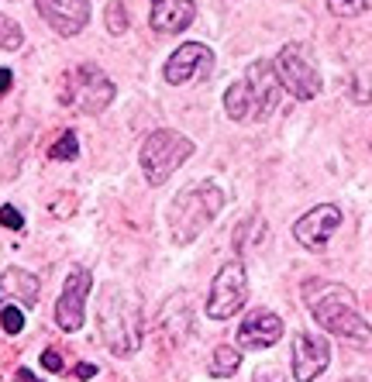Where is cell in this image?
<instances>
[{
	"instance_id": "26",
	"label": "cell",
	"mask_w": 372,
	"mask_h": 382,
	"mask_svg": "<svg viewBox=\"0 0 372 382\" xmlns=\"http://www.w3.org/2000/svg\"><path fill=\"white\" fill-rule=\"evenodd\" d=\"M41 365H45L49 372H62V355L56 348H45V351H41Z\"/></svg>"
},
{
	"instance_id": "1",
	"label": "cell",
	"mask_w": 372,
	"mask_h": 382,
	"mask_svg": "<svg viewBox=\"0 0 372 382\" xmlns=\"http://www.w3.org/2000/svg\"><path fill=\"white\" fill-rule=\"evenodd\" d=\"M307 306H311L313 321L338 341L352 344L358 351H372V327L355 310L352 289L334 286V283H313L307 286Z\"/></svg>"
},
{
	"instance_id": "9",
	"label": "cell",
	"mask_w": 372,
	"mask_h": 382,
	"mask_svg": "<svg viewBox=\"0 0 372 382\" xmlns=\"http://www.w3.org/2000/svg\"><path fill=\"white\" fill-rule=\"evenodd\" d=\"M328 365H331V344H328V338L313 334V331H300L293 338V379L313 382Z\"/></svg>"
},
{
	"instance_id": "6",
	"label": "cell",
	"mask_w": 372,
	"mask_h": 382,
	"mask_svg": "<svg viewBox=\"0 0 372 382\" xmlns=\"http://www.w3.org/2000/svg\"><path fill=\"white\" fill-rule=\"evenodd\" d=\"M111 100H114V83L94 62L79 66L62 90V104H76L83 114H100Z\"/></svg>"
},
{
	"instance_id": "22",
	"label": "cell",
	"mask_w": 372,
	"mask_h": 382,
	"mask_svg": "<svg viewBox=\"0 0 372 382\" xmlns=\"http://www.w3.org/2000/svg\"><path fill=\"white\" fill-rule=\"evenodd\" d=\"M372 7V0H328V11L338 18H358Z\"/></svg>"
},
{
	"instance_id": "27",
	"label": "cell",
	"mask_w": 372,
	"mask_h": 382,
	"mask_svg": "<svg viewBox=\"0 0 372 382\" xmlns=\"http://www.w3.org/2000/svg\"><path fill=\"white\" fill-rule=\"evenodd\" d=\"M94 376H97V365H90V362L76 365V379H94Z\"/></svg>"
},
{
	"instance_id": "31",
	"label": "cell",
	"mask_w": 372,
	"mask_h": 382,
	"mask_svg": "<svg viewBox=\"0 0 372 382\" xmlns=\"http://www.w3.org/2000/svg\"><path fill=\"white\" fill-rule=\"evenodd\" d=\"M152 4H156V7H159V4H166V0H152Z\"/></svg>"
},
{
	"instance_id": "5",
	"label": "cell",
	"mask_w": 372,
	"mask_h": 382,
	"mask_svg": "<svg viewBox=\"0 0 372 382\" xmlns=\"http://www.w3.org/2000/svg\"><path fill=\"white\" fill-rule=\"evenodd\" d=\"M276 73H279V83L296 96V100H313L321 94V73H317V62H313L311 49L307 45H283L279 56L273 59Z\"/></svg>"
},
{
	"instance_id": "10",
	"label": "cell",
	"mask_w": 372,
	"mask_h": 382,
	"mask_svg": "<svg viewBox=\"0 0 372 382\" xmlns=\"http://www.w3.org/2000/svg\"><path fill=\"white\" fill-rule=\"evenodd\" d=\"M338 228H341V211H338L334 203H321V207L307 211L293 224V238L303 245V248L324 251L328 248V241H331V234Z\"/></svg>"
},
{
	"instance_id": "8",
	"label": "cell",
	"mask_w": 372,
	"mask_h": 382,
	"mask_svg": "<svg viewBox=\"0 0 372 382\" xmlns=\"http://www.w3.org/2000/svg\"><path fill=\"white\" fill-rule=\"evenodd\" d=\"M90 286H94V276L86 272V268H73L69 272V279H66V286L59 293V303H56V324L66 331V334H73L83 327V317H86V296H90Z\"/></svg>"
},
{
	"instance_id": "13",
	"label": "cell",
	"mask_w": 372,
	"mask_h": 382,
	"mask_svg": "<svg viewBox=\"0 0 372 382\" xmlns=\"http://www.w3.org/2000/svg\"><path fill=\"white\" fill-rule=\"evenodd\" d=\"M245 83H248V90L255 96L258 121H266L279 107V96H283V83H279V73H276V62H266V59L252 62L248 73H245Z\"/></svg>"
},
{
	"instance_id": "30",
	"label": "cell",
	"mask_w": 372,
	"mask_h": 382,
	"mask_svg": "<svg viewBox=\"0 0 372 382\" xmlns=\"http://www.w3.org/2000/svg\"><path fill=\"white\" fill-rule=\"evenodd\" d=\"M345 382H366V379H345Z\"/></svg>"
},
{
	"instance_id": "20",
	"label": "cell",
	"mask_w": 372,
	"mask_h": 382,
	"mask_svg": "<svg viewBox=\"0 0 372 382\" xmlns=\"http://www.w3.org/2000/svg\"><path fill=\"white\" fill-rule=\"evenodd\" d=\"M24 45V31L18 28V21H11L7 14H0V49H7V52H14Z\"/></svg>"
},
{
	"instance_id": "21",
	"label": "cell",
	"mask_w": 372,
	"mask_h": 382,
	"mask_svg": "<svg viewBox=\"0 0 372 382\" xmlns=\"http://www.w3.org/2000/svg\"><path fill=\"white\" fill-rule=\"evenodd\" d=\"M49 155H52V159H59V162H73V159L79 155V138L73 131H62V138L49 149Z\"/></svg>"
},
{
	"instance_id": "2",
	"label": "cell",
	"mask_w": 372,
	"mask_h": 382,
	"mask_svg": "<svg viewBox=\"0 0 372 382\" xmlns=\"http://www.w3.org/2000/svg\"><path fill=\"white\" fill-rule=\"evenodd\" d=\"M224 207V190L217 183H196L173 196L169 203V238L173 245H190L200 238V231L214 221Z\"/></svg>"
},
{
	"instance_id": "11",
	"label": "cell",
	"mask_w": 372,
	"mask_h": 382,
	"mask_svg": "<svg viewBox=\"0 0 372 382\" xmlns=\"http://www.w3.org/2000/svg\"><path fill=\"white\" fill-rule=\"evenodd\" d=\"M35 7L59 39H73L90 24V0H35Z\"/></svg>"
},
{
	"instance_id": "4",
	"label": "cell",
	"mask_w": 372,
	"mask_h": 382,
	"mask_svg": "<svg viewBox=\"0 0 372 382\" xmlns=\"http://www.w3.org/2000/svg\"><path fill=\"white\" fill-rule=\"evenodd\" d=\"M193 155V141L186 134L169 131V128H159L152 131L145 141H141V152H138V162H141V172L152 186H162L173 172Z\"/></svg>"
},
{
	"instance_id": "25",
	"label": "cell",
	"mask_w": 372,
	"mask_h": 382,
	"mask_svg": "<svg viewBox=\"0 0 372 382\" xmlns=\"http://www.w3.org/2000/svg\"><path fill=\"white\" fill-rule=\"evenodd\" d=\"M0 224H4V228H11V231H18V228H24V217L18 213V207L4 203V207H0Z\"/></svg>"
},
{
	"instance_id": "16",
	"label": "cell",
	"mask_w": 372,
	"mask_h": 382,
	"mask_svg": "<svg viewBox=\"0 0 372 382\" xmlns=\"http://www.w3.org/2000/svg\"><path fill=\"white\" fill-rule=\"evenodd\" d=\"M196 18V4L193 0H166V4H159L152 7V28L156 31H169V35H176V31H186Z\"/></svg>"
},
{
	"instance_id": "14",
	"label": "cell",
	"mask_w": 372,
	"mask_h": 382,
	"mask_svg": "<svg viewBox=\"0 0 372 382\" xmlns=\"http://www.w3.org/2000/svg\"><path fill=\"white\" fill-rule=\"evenodd\" d=\"M283 338V321L273 310H255L245 317V324L238 327V344L248 351H266Z\"/></svg>"
},
{
	"instance_id": "3",
	"label": "cell",
	"mask_w": 372,
	"mask_h": 382,
	"mask_svg": "<svg viewBox=\"0 0 372 382\" xmlns=\"http://www.w3.org/2000/svg\"><path fill=\"white\" fill-rule=\"evenodd\" d=\"M100 338L118 355L128 358L141 348V303L128 289H107L100 303Z\"/></svg>"
},
{
	"instance_id": "17",
	"label": "cell",
	"mask_w": 372,
	"mask_h": 382,
	"mask_svg": "<svg viewBox=\"0 0 372 382\" xmlns=\"http://www.w3.org/2000/svg\"><path fill=\"white\" fill-rule=\"evenodd\" d=\"M224 111H228V117L238 121V124L258 121V107H255V96L245 79H241V83H231V86L224 90Z\"/></svg>"
},
{
	"instance_id": "19",
	"label": "cell",
	"mask_w": 372,
	"mask_h": 382,
	"mask_svg": "<svg viewBox=\"0 0 372 382\" xmlns=\"http://www.w3.org/2000/svg\"><path fill=\"white\" fill-rule=\"evenodd\" d=\"M238 365H241L238 348L221 344V348H214V358H211V376H214V379H228V376H235L238 372Z\"/></svg>"
},
{
	"instance_id": "29",
	"label": "cell",
	"mask_w": 372,
	"mask_h": 382,
	"mask_svg": "<svg viewBox=\"0 0 372 382\" xmlns=\"http://www.w3.org/2000/svg\"><path fill=\"white\" fill-rule=\"evenodd\" d=\"M14 382H41L39 376H31L28 368H18V376H14Z\"/></svg>"
},
{
	"instance_id": "23",
	"label": "cell",
	"mask_w": 372,
	"mask_h": 382,
	"mask_svg": "<svg viewBox=\"0 0 372 382\" xmlns=\"http://www.w3.org/2000/svg\"><path fill=\"white\" fill-rule=\"evenodd\" d=\"M0 327H4V334H21L24 331V310L14 303H7V306H0Z\"/></svg>"
},
{
	"instance_id": "15",
	"label": "cell",
	"mask_w": 372,
	"mask_h": 382,
	"mask_svg": "<svg viewBox=\"0 0 372 382\" xmlns=\"http://www.w3.org/2000/svg\"><path fill=\"white\" fill-rule=\"evenodd\" d=\"M39 300V279L31 276V272H24V268H7L4 276H0V303H14V306H35Z\"/></svg>"
},
{
	"instance_id": "7",
	"label": "cell",
	"mask_w": 372,
	"mask_h": 382,
	"mask_svg": "<svg viewBox=\"0 0 372 382\" xmlns=\"http://www.w3.org/2000/svg\"><path fill=\"white\" fill-rule=\"evenodd\" d=\"M245 300H248V276H245V266L238 258H231L217 268L211 296H207V317L228 321L245 306Z\"/></svg>"
},
{
	"instance_id": "12",
	"label": "cell",
	"mask_w": 372,
	"mask_h": 382,
	"mask_svg": "<svg viewBox=\"0 0 372 382\" xmlns=\"http://www.w3.org/2000/svg\"><path fill=\"white\" fill-rule=\"evenodd\" d=\"M211 62H214V56H211L207 45L186 41V45H179L176 52L169 56L162 76H166V83H173V86H183V83H190V79H196V76H207V73H211Z\"/></svg>"
},
{
	"instance_id": "28",
	"label": "cell",
	"mask_w": 372,
	"mask_h": 382,
	"mask_svg": "<svg viewBox=\"0 0 372 382\" xmlns=\"http://www.w3.org/2000/svg\"><path fill=\"white\" fill-rule=\"evenodd\" d=\"M11 79H14L11 76V69H0V96L11 94Z\"/></svg>"
},
{
	"instance_id": "18",
	"label": "cell",
	"mask_w": 372,
	"mask_h": 382,
	"mask_svg": "<svg viewBox=\"0 0 372 382\" xmlns=\"http://www.w3.org/2000/svg\"><path fill=\"white\" fill-rule=\"evenodd\" d=\"M186 293H176L169 303H166V310H162V331L173 338V341H179L186 331H190V317H186Z\"/></svg>"
},
{
	"instance_id": "24",
	"label": "cell",
	"mask_w": 372,
	"mask_h": 382,
	"mask_svg": "<svg viewBox=\"0 0 372 382\" xmlns=\"http://www.w3.org/2000/svg\"><path fill=\"white\" fill-rule=\"evenodd\" d=\"M124 28H128L124 4H121V0H111V7H107V31H111V35H124Z\"/></svg>"
}]
</instances>
